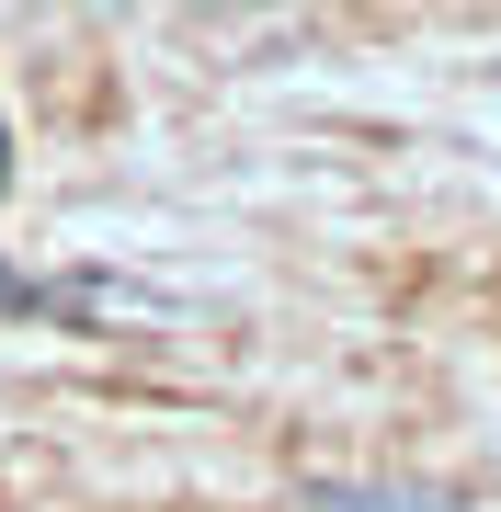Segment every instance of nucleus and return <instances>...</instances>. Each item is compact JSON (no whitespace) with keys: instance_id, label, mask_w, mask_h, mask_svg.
<instances>
[{"instance_id":"obj_1","label":"nucleus","mask_w":501,"mask_h":512,"mask_svg":"<svg viewBox=\"0 0 501 512\" xmlns=\"http://www.w3.org/2000/svg\"><path fill=\"white\" fill-rule=\"evenodd\" d=\"M319 512H445V501H410V490H319Z\"/></svg>"},{"instance_id":"obj_2","label":"nucleus","mask_w":501,"mask_h":512,"mask_svg":"<svg viewBox=\"0 0 501 512\" xmlns=\"http://www.w3.org/2000/svg\"><path fill=\"white\" fill-rule=\"evenodd\" d=\"M0 183H12V137H0Z\"/></svg>"}]
</instances>
